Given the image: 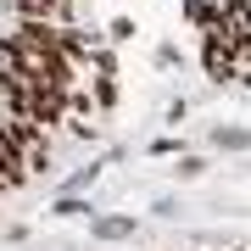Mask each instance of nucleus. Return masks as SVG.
<instances>
[{
    "label": "nucleus",
    "instance_id": "1",
    "mask_svg": "<svg viewBox=\"0 0 251 251\" xmlns=\"http://www.w3.org/2000/svg\"><path fill=\"white\" fill-rule=\"evenodd\" d=\"M212 78L251 84V0H184Z\"/></svg>",
    "mask_w": 251,
    "mask_h": 251
}]
</instances>
